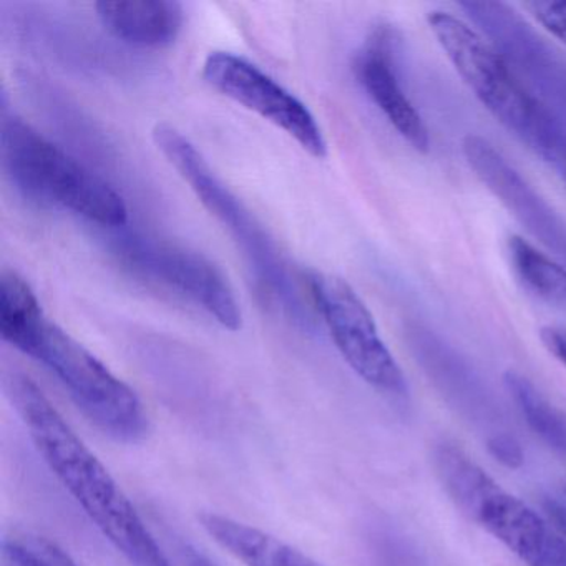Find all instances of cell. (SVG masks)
<instances>
[{
    "label": "cell",
    "instance_id": "21",
    "mask_svg": "<svg viewBox=\"0 0 566 566\" xmlns=\"http://www.w3.org/2000/svg\"><path fill=\"white\" fill-rule=\"evenodd\" d=\"M490 450L496 459L505 462L506 465H516L522 462V452H520L518 446L512 442V439L506 436H496L495 439L489 442Z\"/></svg>",
    "mask_w": 566,
    "mask_h": 566
},
{
    "label": "cell",
    "instance_id": "13",
    "mask_svg": "<svg viewBox=\"0 0 566 566\" xmlns=\"http://www.w3.org/2000/svg\"><path fill=\"white\" fill-rule=\"evenodd\" d=\"M102 25L125 44L158 49L174 44L184 25V8L171 0H117L95 6Z\"/></svg>",
    "mask_w": 566,
    "mask_h": 566
},
{
    "label": "cell",
    "instance_id": "16",
    "mask_svg": "<svg viewBox=\"0 0 566 566\" xmlns=\"http://www.w3.org/2000/svg\"><path fill=\"white\" fill-rule=\"evenodd\" d=\"M45 319L41 303L24 277L4 271L0 277V336L19 350Z\"/></svg>",
    "mask_w": 566,
    "mask_h": 566
},
{
    "label": "cell",
    "instance_id": "15",
    "mask_svg": "<svg viewBox=\"0 0 566 566\" xmlns=\"http://www.w3.org/2000/svg\"><path fill=\"white\" fill-rule=\"evenodd\" d=\"M506 253L513 274L530 294L556 310L566 311L565 266L518 234L509 238Z\"/></svg>",
    "mask_w": 566,
    "mask_h": 566
},
{
    "label": "cell",
    "instance_id": "19",
    "mask_svg": "<svg viewBox=\"0 0 566 566\" xmlns=\"http://www.w3.org/2000/svg\"><path fill=\"white\" fill-rule=\"evenodd\" d=\"M525 9L545 31L566 45V0H535L525 4Z\"/></svg>",
    "mask_w": 566,
    "mask_h": 566
},
{
    "label": "cell",
    "instance_id": "2",
    "mask_svg": "<svg viewBox=\"0 0 566 566\" xmlns=\"http://www.w3.org/2000/svg\"><path fill=\"white\" fill-rule=\"evenodd\" d=\"M427 22L437 44L480 104L533 154L552 164L566 145V125L528 91L476 29L443 11L430 12Z\"/></svg>",
    "mask_w": 566,
    "mask_h": 566
},
{
    "label": "cell",
    "instance_id": "1",
    "mask_svg": "<svg viewBox=\"0 0 566 566\" xmlns=\"http://www.w3.org/2000/svg\"><path fill=\"white\" fill-rule=\"evenodd\" d=\"M4 386L35 449L55 479L115 549L132 566H174L134 503L65 422L41 387L21 373L6 376Z\"/></svg>",
    "mask_w": 566,
    "mask_h": 566
},
{
    "label": "cell",
    "instance_id": "18",
    "mask_svg": "<svg viewBox=\"0 0 566 566\" xmlns=\"http://www.w3.org/2000/svg\"><path fill=\"white\" fill-rule=\"evenodd\" d=\"M6 566H81L57 543L34 535L12 533L4 539Z\"/></svg>",
    "mask_w": 566,
    "mask_h": 566
},
{
    "label": "cell",
    "instance_id": "3",
    "mask_svg": "<svg viewBox=\"0 0 566 566\" xmlns=\"http://www.w3.org/2000/svg\"><path fill=\"white\" fill-rule=\"evenodd\" d=\"M0 157L9 180L28 200L62 208L102 228L127 224L122 195L19 115L2 114Z\"/></svg>",
    "mask_w": 566,
    "mask_h": 566
},
{
    "label": "cell",
    "instance_id": "14",
    "mask_svg": "<svg viewBox=\"0 0 566 566\" xmlns=\"http://www.w3.org/2000/svg\"><path fill=\"white\" fill-rule=\"evenodd\" d=\"M205 532L244 566H321L276 536L218 513H201Z\"/></svg>",
    "mask_w": 566,
    "mask_h": 566
},
{
    "label": "cell",
    "instance_id": "5",
    "mask_svg": "<svg viewBox=\"0 0 566 566\" xmlns=\"http://www.w3.org/2000/svg\"><path fill=\"white\" fill-rule=\"evenodd\" d=\"M154 142L185 184L190 185L201 205L237 241L261 291L284 313L296 321H304L300 296L276 244L251 211L211 170L200 150L181 132L168 124H158L154 128Z\"/></svg>",
    "mask_w": 566,
    "mask_h": 566
},
{
    "label": "cell",
    "instance_id": "7",
    "mask_svg": "<svg viewBox=\"0 0 566 566\" xmlns=\"http://www.w3.org/2000/svg\"><path fill=\"white\" fill-rule=\"evenodd\" d=\"M307 286L317 313L350 369L374 389L402 396L406 377L380 337L369 307L347 281L311 271Z\"/></svg>",
    "mask_w": 566,
    "mask_h": 566
},
{
    "label": "cell",
    "instance_id": "22",
    "mask_svg": "<svg viewBox=\"0 0 566 566\" xmlns=\"http://www.w3.org/2000/svg\"><path fill=\"white\" fill-rule=\"evenodd\" d=\"M178 552H180L184 566H217L207 555L198 552L195 546L188 545V543H181L178 546Z\"/></svg>",
    "mask_w": 566,
    "mask_h": 566
},
{
    "label": "cell",
    "instance_id": "8",
    "mask_svg": "<svg viewBox=\"0 0 566 566\" xmlns=\"http://www.w3.org/2000/svg\"><path fill=\"white\" fill-rule=\"evenodd\" d=\"M470 22L503 55L528 91L566 125V59L510 6L460 2Z\"/></svg>",
    "mask_w": 566,
    "mask_h": 566
},
{
    "label": "cell",
    "instance_id": "4",
    "mask_svg": "<svg viewBox=\"0 0 566 566\" xmlns=\"http://www.w3.org/2000/svg\"><path fill=\"white\" fill-rule=\"evenodd\" d=\"M440 482L455 505L526 566H566V538L538 512L503 490L462 449L436 452Z\"/></svg>",
    "mask_w": 566,
    "mask_h": 566
},
{
    "label": "cell",
    "instance_id": "17",
    "mask_svg": "<svg viewBox=\"0 0 566 566\" xmlns=\"http://www.w3.org/2000/svg\"><path fill=\"white\" fill-rule=\"evenodd\" d=\"M505 386L533 432L566 455V416L549 403L526 377L516 373L505 376Z\"/></svg>",
    "mask_w": 566,
    "mask_h": 566
},
{
    "label": "cell",
    "instance_id": "9",
    "mask_svg": "<svg viewBox=\"0 0 566 566\" xmlns=\"http://www.w3.org/2000/svg\"><path fill=\"white\" fill-rule=\"evenodd\" d=\"M117 254L138 276L181 294L227 329H240V303L227 277L207 258L138 237L120 238Z\"/></svg>",
    "mask_w": 566,
    "mask_h": 566
},
{
    "label": "cell",
    "instance_id": "10",
    "mask_svg": "<svg viewBox=\"0 0 566 566\" xmlns=\"http://www.w3.org/2000/svg\"><path fill=\"white\" fill-rule=\"evenodd\" d=\"M201 75L218 94L281 128L314 158L326 157V138L310 108L247 59L211 52Z\"/></svg>",
    "mask_w": 566,
    "mask_h": 566
},
{
    "label": "cell",
    "instance_id": "24",
    "mask_svg": "<svg viewBox=\"0 0 566 566\" xmlns=\"http://www.w3.org/2000/svg\"><path fill=\"white\" fill-rule=\"evenodd\" d=\"M549 167L555 170V174L558 175V177L562 178L563 184L566 185V145Z\"/></svg>",
    "mask_w": 566,
    "mask_h": 566
},
{
    "label": "cell",
    "instance_id": "12",
    "mask_svg": "<svg viewBox=\"0 0 566 566\" xmlns=\"http://www.w3.org/2000/svg\"><path fill=\"white\" fill-rule=\"evenodd\" d=\"M354 75L390 127L420 154L430 150L426 122L410 102L397 67V39L389 28L376 29L354 59Z\"/></svg>",
    "mask_w": 566,
    "mask_h": 566
},
{
    "label": "cell",
    "instance_id": "23",
    "mask_svg": "<svg viewBox=\"0 0 566 566\" xmlns=\"http://www.w3.org/2000/svg\"><path fill=\"white\" fill-rule=\"evenodd\" d=\"M546 513L549 516V523L562 533L563 536H566V509L559 503L549 502L548 506H546Z\"/></svg>",
    "mask_w": 566,
    "mask_h": 566
},
{
    "label": "cell",
    "instance_id": "6",
    "mask_svg": "<svg viewBox=\"0 0 566 566\" xmlns=\"http://www.w3.org/2000/svg\"><path fill=\"white\" fill-rule=\"evenodd\" d=\"M21 353L48 367L95 427L122 443H138L150 430L144 403L101 359L45 317Z\"/></svg>",
    "mask_w": 566,
    "mask_h": 566
},
{
    "label": "cell",
    "instance_id": "20",
    "mask_svg": "<svg viewBox=\"0 0 566 566\" xmlns=\"http://www.w3.org/2000/svg\"><path fill=\"white\" fill-rule=\"evenodd\" d=\"M545 349L566 367V327L546 326L539 331Z\"/></svg>",
    "mask_w": 566,
    "mask_h": 566
},
{
    "label": "cell",
    "instance_id": "11",
    "mask_svg": "<svg viewBox=\"0 0 566 566\" xmlns=\"http://www.w3.org/2000/svg\"><path fill=\"white\" fill-rule=\"evenodd\" d=\"M463 157L493 197L566 264V220L480 135H467Z\"/></svg>",
    "mask_w": 566,
    "mask_h": 566
}]
</instances>
